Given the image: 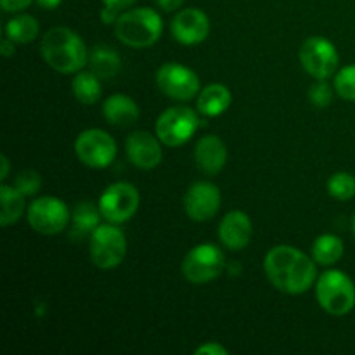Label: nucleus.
I'll return each mask as SVG.
<instances>
[{
  "mask_svg": "<svg viewBox=\"0 0 355 355\" xmlns=\"http://www.w3.org/2000/svg\"><path fill=\"white\" fill-rule=\"evenodd\" d=\"M170 31L179 44L198 45L210 35V19L201 9L189 7L175 14L170 23Z\"/></svg>",
  "mask_w": 355,
  "mask_h": 355,
  "instance_id": "nucleus-14",
  "label": "nucleus"
},
{
  "mask_svg": "<svg viewBox=\"0 0 355 355\" xmlns=\"http://www.w3.org/2000/svg\"><path fill=\"white\" fill-rule=\"evenodd\" d=\"M28 222L38 234H59L69 224L68 205L54 196L38 198L28 208Z\"/></svg>",
  "mask_w": 355,
  "mask_h": 355,
  "instance_id": "nucleus-11",
  "label": "nucleus"
},
{
  "mask_svg": "<svg viewBox=\"0 0 355 355\" xmlns=\"http://www.w3.org/2000/svg\"><path fill=\"white\" fill-rule=\"evenodd\" d=\"M73 96L76 97L80 104H96L101 99L103 87H101V78L92 71H78L71 82Z\"/></svg>",
  "mask_w": 355,
  "mask_h": 355,
  "instance_id": "nucleus-22",
  "label": "nucleus"
},
{
  "mask_svg": "<svg viewBox=\"0 0 355 355\" xmlns=\"http://www.w3.org/2000/svg\"><path fill=\"white\" fill-rule=\"evenodd\" d=\"M163 142L158 135H153L146 130H137L127 137V156L132 165L141 170H153L163 159Z\"/></svg>",
  "mask_w": 355,
  "mask_h": 355,
  "instance_id": "nucleus-15",
  "label": "nucleus"
},
{
  "mask_svg": "<svg viewBox=\"0 0 355 355\" xmlns=\"http://www.w3.org/2000/svg\"><path fill=\"white\" fill-rule=\"evenodd\" d=\"M141 203V194L137 187L130 182H116L111 184L99 200V210L103 218H106L111 224H123L130 220L139 210Z\"/></svg>",
  "mask_w": 355,
  "mask_h": 355,
  "instance_id": "nucleus-8",
  "label": "nucleus"
},
{
  "mask_svg": "<svg viewBox=\"0 0 355 355\" xmlns=\"http://www.w3.org/2000/svg\"><path fill=\"white\" fill-rule=\"evenodd\" d=\"M35 2L44 7V9H55V7L61 6L62 0H35Z\"/></svg>",
  "mask_w": 355,
  "mask_h": 355,
  "instance_id": "nucleus-36",
  "label": "nucleus"
},
{
  "mask_svg": "<svg viewBox=\"0 0 355 355\" xmlns=\"http://www.w3.org/2000/svg\"><path fill=\"white\" fill-rule=\"evenodd\" d=\"M318 262L293 246L281 245L269 250L263 269L274 288L286 295H300L318 281Z\"/></svg>",
  "mask_w": 355,
  "mask_h": 355,
  "instance_id": "nucleus-1",
  "label": "nucleus"
},
{
  "mask_svg": "<svg viewBox=\"0 0 355 355\" xmlns=\"http://www.w3.org/2000/svg\"><path fill=\"white\" fill-rule=\"evenodd\" d=\"M0 163H2V172H0V179L3 180L9 177V158H7L6 155H2V158H0Z\"/></svg>",
  "mask_w": 355,
  "mask_h": 355,
  "instance_id": "nucleus-37",
  "label": "nucleus"
},
{
  "mask_svg": "<svg viewBox=\"0 0 355 355\" xmlns=\"http://www.w3.org/2000/svg\"><path fill=\"white\" fill-rule=\"evenodd\" d=\"M101 210L99 205H94L90 201H82L75 207L71 214V222H73V234L80 236V238H85L90 236L97 227H99L101 222Z\"/></svg>",
  "mask_w": 355,
  "mask_h": 355,
  "instance_id": "nucleus-21",
  "label": "nucleus"
},
{
  "mask_svg": "<svg viewBox=\"0 0 355 355\" xmlns=\"http://www.w3.org/2000/svg\"><path fill=\"white\" fill-rule=\"evenodd\" d=\"M298 58L305 71L318 80H326L335 75L340 64V55L335 44L324 37L307 38L302 44Z\"/></svg>",
  "mask_w": 355,
  "mask_h": 355,
  "instance_id": "nucleus-9",
  "label": "nucleus"
},
{
  "mask_svg": "<svg viewBox=\"0 0 355 355\" xmlns=\"http://www.w3.org/2000/svg\"><path fill=\"white\" fill-rule=\"evenodd\" d=\"M14 44H16V42H12L10 40V38H6V40L2 42V55H6V58H10V55H14V52H16V49H14Z\"/></svg>",
  "mask_w": 355,
  "mask_h": 355,
  "instance_id": "nucleus-35",
  "label": "nucleus"
},
{
  "mask_svg": "<svg viewBox=\"0 0 355 355\" xmlns=\"http://www.w3.org/2000/svg\"><path fill=\"white\" fill-rule=\"evenodd\" d=\"M198 355H227L229 350L224 345H220L218 342H208L205 345H201L200 349H196Z\"/></svg>",
  "mask_w": 355,
  "mask_h": 355,
  "instance_id": "nucleus-30",
  "label": "nucleus"
},
{
  "mask_svg": "<svg viewBox=\"0 0 355 355\" xmlns=\"http://www.w3.org/2000/svg\"><path fill=\"white\" fill-rule=\"evenodd\" d=\"M315 297L329 315L342 318L355 307V284L342 270H326L315 281Z\"/></svg>",
  "mask_w": 355,
  "mask_h": 355,
  "instance_id": "nucleus-4",
  "label": "nucleus"
},
{
  "mask_svg": "<svg viewBox=\"0 0 355 355\" xmlns=\"http://www.w3.org/2000/svg\"><path fill=\"white\" fill-rule=\"evenodd\" d=\"M0 200H2V214H0V224L3 227L16 224L24 214V194L19 193L16 187L2 184L0 186Z\"/></svg>",
  "mask_w": 355,
  "mask_h": 355,
  "instance_id": "nucleus-24",
  "label": "nucleus"
},
{
  "mask_svg": "<svg viewBox=\"0 0 355 355\" xmlns=\"http://www.w3.org/2000/svg\"><path fill=\"white\" fill-rule=\"evenodd\" d=\"M120 10H114L111 7L104 6V9L101 10V19H103L104 24H114L118 21V17H120Z\"/></svg>",
  "mask_w": 355,
  "mask_h": 355,
  "instance_id": "nucleus-32",
  "label": "nucleus"
},
{
  "mask_svg": "<svg viewBox=\"0 0 355 355\" xmlns=\"http://www.w3.org/2000/svg\"><path fill=\"white\" fill-rule=\"evenodd\" d=\"M103 2L106 7H111V9L120 10L121 12V10H125V9H128V7L134 6L137 0H103Z\"/></svg>",
  "mask_w": 355,
  "mask_h": 355,
  "instance_id": "nucleus-33",
  "label": "nucleus"
},
{
  "mask_svg": "<svg viewBox=\"0 0 355 355\" xmlns=\"http://www.w3.org/2000/svg\"><path fill=\"white\" fill-rule=\"evenodd\" d=\"M309 99L315 107H328L333 101V87H329L326 80H318L309 90Z\"/></svg>",
  "mask_w": 355,
  "mask_h": 355,
  "instance_id": "nucleus-29",
  "label": "nucleus"
},
{
  "mask_svg": "<svg viewBox=\"0 0 355 355\" xmlns=\"http://www.w3.org/2000/svg\"><path fill=\"white\" fill-rule=\"evenodd\" d=\"M224 270V253L211 243L191 250L182 260V274L189 283L205 284L217 279Z\"/></svg>",
  "mask_w": 355,
  "mask_h": 355,
  "instance_id": "nucleus-7",
  "label": "nucleus"
},
{
  "mask_svg": "<svg viewBox=\"0 0 355 355\" xmlns=\"http://www.w3.org/2000/svg\"><path fill=\"white\" fill-rule=\"evenodd\" d=\"M345 246L343 241L335 234H322L312 245V259L319 263V266L329 267L333 263L340 262L343 257Z\"/></svg>",
  "mask_w": 355,
  "mask_h": 355,
  "instance_id": "nucleus-23",
  "label": "nucleus"
},
{
  "mask_svg": "<svg viewBox=\"0 0 355 355\" xmlns=\"http://www.w3.org/2000/svg\"><path fill=\"white\" fill-rule=\"evenodd\" d=\"M42 186V177L40 173L35 172V170H23V172L17 173L16 180H14V187H16L19 193H23L24 196H33L38 193Z\"/></svg>",
  "mask_w": 355,
  "mask_h": 355,
  "instance_id": "nucleus-28",
  "label": "nucleus"
},
{
  "mask_svg": "<svg viewBox=\"0 0 355 355\" xmlns=\"http://www.w3.org/2000/svg\"><path fill=\"white\" fill-rule=\"evenodd\" d=\"M335 92L342 99L355 103V64H349L335 75Z\"/></svg>",
  "mask_w": 355,
  "mask_h": 355,
  "instance_id": "nucleus-27",
  "label": "nucleus"
},
{
  "mask_svg": "<svg viewBox=\"0 0 355 355\" xmlns=\"http://www.w3.org/2000/svg\"><path fill=\"white\" fill-rule=\"evenodd\" d=\"M352 232H354V236H355V214H354V217H352Z\"/></svg>",
  "mask_w": 355,
  "mask_h": 355,
  "instance_id": "nucleus-38",
  "label": "nucleus"
},
{
  "mask_svg": "<svg viewBox=\"0 0 355 355\" xmlns=\"http://www.w3.org/2000/svg\"><path fill=\"white\" fill-rule=\"evenodd\" d=\"M253 236V224L252 218L241 210H232L222 218L218 225V239L225 248L232 252L246 248L252 241Z\"/></svg>",
  "mask_w": 355,
  "mask_h": 355,
  "instance_id": "nucleus-16",
  "label": "nucleus"
},
{
  "mask_svg": "<svg viewBox=\"0 0 355 355\" xmlns=\"http://www.w3.org/2000/svg\"><path fill=\"white\" fill-rule=\"evenodd\" d=\"M232 103V94L222 83H211V85L205 87L196 99V107L203 116L215 118L220 116L222 113L229 110Z\"/></svg>",
  "mask_w": 355,
  "mask_h": 355,
  "instance_id": "nucleus-19",
  "label": "nucleus"
},
{
  "mask_svg": "<svg viewBox=\"0 0 355 355\" xmlns=\"http://www.w3.org/2000/svg\"><path fill=\"white\" fill-rule=\"evenodd\" d=\"M156 83L165 96L182 103L194 99L200 94L198 75L180 62H165L159 66L156 71Z\"/></svg>",
  "mask_w": 355,
  "mask_h": 355,
  "instance_id": "nucleus-12",
  "label": "nucleus"
},
{
  "mask_svg": "<svg viewBox=\"0 0 355 355\" xmlns=\"http://www.w3.org/2000/svg\"><path fill=\"white\" fill-rule=\"evenodd\" d=\"M114 33L118 40L128 47H151L163 33L162 16L149 7L125 10L114 23Z\"/></svg>",
  "mask_w": 355,
  "mask_h": 355,
  "instance_id": "nucleus-3",
  "label": "nucleus"
},
{
  "mask_svg": "<svg viewBox=\"0 0 355 355\" xmlns=\"http://www.w3.org/2000/svg\"><path fill=\"white\" fill-rule=\"evenodd\" d=\"M89 68L101 80H111L121 68L120 54L110 45H94L89 51Z\"/></svg>",
  "mask_w": 355,
  "mask_h": 355,
  "instance_id": "nucleus-20",
  "label": "nucleus"
},
{
  "mask_svg": "<svg viewBox=\"0 0 355 355\" xmlns=\"http://www.w3.org/2000/svg\"><path fill=\"white\" fill-rule=\"evenodd\" d=\"M104 118L114 127H132L139 120V106L132 97L123 94H114L104 101L103 106Z\"/></svg>",
  "mask_w": 355,
  "mask_h": 355,
  "instance_id": "nucleus-18",
  "label": "nucleus"
},
{
  "mask_svg": "<svg viewBox=\"0 0 355 355\" xmlns=\"http://www.w3.org/2000/svg\"><path fill=\"white\" fill-rule=\"evenodd\" d=\"M127 255V238L116 224L99 225L90 234V260L97 269H114Z\"/></svg>",
  "mask_w": 355,
  "mask_h": 355,
  "instance_id": "nucleus-5",
  "label": "nucleus"
},
{
  "mask_svg": "<svg viewBox=\"0 0 355 355\" xmlns=\"http://www.w3.org/2000/svg\"><path fill=\"white\" fill-rule=\"evenodd\" d=\"M328 194L338 201H349L355 196V177L349 172H336L328 180Z\"/></svg>",
  "mask_w": 355,
  "mask_h": 355,
  "instance_id": "nucleus-26",
  "label": "nucleus"
},
{
  "mask_svg": "<svg viewBox=\"0 0 355 355\" xmlns=\"http://www.w3.org/2000/svg\"><path fill=\"white\" fill-rule=\"evenodd\" d=\"M33 0H0V6H2L3 10L7 12H19V10L30 7V3Z\"/></svg>",
  "mask_w": 355,
  "mask_h": 355,
  "instance_id": "nucleus-31",
  "label": "nucleus"
},
{
  "mask_svg": "<svg viewBox=\"0 0 355 355\" xmlns=\"http://www.w3.org/2000/svg\"><path fill=\"white\" fill-rule=\"evenodd\" d=\"M194 162L203 173L217 175L227 162V148H225L224 141L217 135L201 137L194 148Z\"/></svg>",
  "mask_w": 355,
  "mask_h": 355,
  "instance_id": "nucleus-17",
  "label": "nucleus"
},
{
  "mask_svg": "<svg viewBox=\"0 0 355 355\" xmlns=\"http://www.w3.org/2000/svg\"><path fill=\"white\" fill-rule=\"evenodd\" d=\"M200 127L198 113L189 106H173L163 111L156 120V135L168 148L186 144Z\"/></svg>",
  "mask_w": 355,
  "mask_h": 355,
  "instance_id": "nucleus-6",
  "label": "nucleus"
},
{
  "mask_svg": "<svg viewBox=\"0 0 355 355\" xmlns=\"http://www.w3.org/2000/svg\"><path fill=\"white\" fill-rule=\"evenodd\" d=\"M156 2H158V6L162 7L163 10H166V12H173V10L180 9L186 0H156Z\"/></svg>",
  "mask_w": 355,
  "mask_h": 355,
  "instance_id": "nucleus-34",
  "label": "nucleus"
},
{
  "mask_svg": "<svg viewBox=\"0 0 355 355\" xmlns=\"http://www.w3.org/2000/svg\"><path fill=\"white\" fill-rule=\"evenodd\" d=\"M75 153L90 168H107L116 158V142L106 130L89 128L76 137Z\"/></svg>",
  "mask_w": 355,
  "mask_h": 355,
  "instance_id": "nucleus-10",
  "label": "nucleus"
},
{
  "mask_svg": "<svg viewBox=\"0 0 355 355\" xmlns=\"http://www.w3.org/2000/svg\"><path fill=\"white\" fill-rule=\"evenodd\" d=\"M38 21L30 14H19L14 16L9 23L6 24V35L16 44H30L38 37Z\"/></svg>",
  "mask_w": 355,
  "mask_h": 355,
  "instance_id": "nucleus-25",
  "label": "nucleus"
},
{
  "mask_svg": "<svg viewBox=\"0 0 355 355\" xmlns=\"http://www.w3.org/2000/svg\"><path fill=\"white\" fill-rule=\"evenodd\" d=\"M222 194L215 184L201 180L194 182L184 196V210L187 217L194 222H207L220 210Z\"/></svg>",
  "mask_w": 355,
  "mask_h": 355,
  "instance_id": "nucleus-13",
  "label": "nucleus"
},
{
  "mask_svg": "<svg viewBox=\"0 0 355 355\" xmlns=\"http://www.w3.org/2000/svg\"><path fill=\"white\" fill-rule=\"evenodd\" d=\"M44 61L62 75L78 73L89 64V51L76 31L55 26L44 35L40 44Z\"/></svg>",
  "mask_w": 355,
  "mask_h": 355,
  "instance_id": "nucleus-2",
  "label": "nucleus"
}]
</instances>
